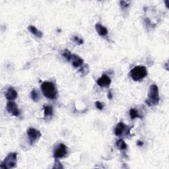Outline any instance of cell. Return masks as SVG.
Wrapping results in <instances>:
<instances>
[{
	"label": "cell",
	"instance_id": "6da1fadb",
	"mask_svg": "<svg viewBox=\"0 0 169 169\" xmlns=\"http://www.w3.org/2000/svg\"><path fill=\"white\" fill-rule=\"evenodd\" d=\"M41 90L46 97L50 99H56L57 98L56 88L52 82L44 81L41 84Z\"/></svg>",
	"mask_w": 169,
	"mask_h": 169
},
{
	"label": "cell",
	"instance_id": "7a4b0ae2",
	"mask_svg": "<svg viewBox=\"0 0 169 169\" xmlns=\"http://www.w3.org/2000/svg\"><path fill=\"white\" fill-rule=\"evenodd\" d=\"M160 100L159 88L156 84H153L150 86L149 91L148 93V99H146L145 102L148 106H151L153 105H157Z\"/></svg>",
	"mask_w": 169,
	"mask_h": 169
},
{
	"label": "cell",
	"instance_id": "3957f363",
	"mask_svg": "<svg viewBox=\"0 0 169 169\" xmlns=\"http://www.w3.org/2000/svg\"><path fill=\"white\" fill-rule=\"evenodd\" d=\"M130 77L135 81H139L147 76V69L145 66L138 65L134 67L129 73Z\"/></svg>",
	"mask_w": 169,
	"mask_h": 169
},
{
	"label": "cell",
	"instance_id": "277c9868",
	"mask_svg": "<svg viewBox=\"0 0 169 169\" xmlns=\"http://www.w3.org/2000/svg\"><path fill=\"white\" fill-rule=\"evenodd\" d=\"M17 153H10L1 163L0 168L3 169H9L15 167L16 164H17Z\"/></svg>",
	"mask_w": 169,
	"mask_h": 169
},
{
	"label": "cell",
	"instance_id": "5b68a950",
	"mask_svg": "<svg viewBox=\"0 0 169 169\" xmlns=\"http://www.w3.org/2000/svg\"><path fill=\"white\" fill-rule=\"evenodd\" d=\"M27 135H28L29 141L31 144L36 142L42 136L39 130L33 128V127H31L27 130Z\"/></svg>",
	"mask_w": 169,
	"mask_h": 169
},
{
	"label": "cell",
	"instance_id": "8992f818",
	"mask_svg": "<svg viewBox=\"0 0 169 169\" xmlns=\"http://www.w3.org/2000/svg\"><path fill=\"white\" fill-rule=\"evenodd\" d=\"M67 154V147L63 144L60 143L58 147L54 151V157L55 159H60L65 157Z\"/></svg>",
	"mask_w": 169,
	"mask_h": 169
},
{
	"label": "cell",
	"instance_id": "52a82bcc",
	"mask_svg": "<svg viewBox=\"0 0 169 169\" xmlns=\"http://www.w3.org/2000/svg\"><path fill=\"white\" fill-rule=\"evenodd\" d=\"M132 129V127L129 128H127V126H126L123 122L118 123L115 127L114 129V134L116 136L120 137L124 134V132L126 133V136L129 135L130 129Z\"/></svg>",
	"mask_w": 169,
	"mask_h": 169
},
{
	"label": "cell",
	"instance_id": "ba28073f",
	"mask_svg": "<svg viewBox=\"0 0 169 169\" xmlns=\"http://www.w3.org/2000/svg\"><path fill=\"white\" fill-rule=\"evenodd\" d=\"M6 109L8 111V112H10L15 116H18L20 114V111L18 108L17 104L12 100H9L6 105Z\"/></svg>",
	"mask_w": 169,
	"mask_h": 169
},
{
	"label": "cell",
	"instance_id": "9c48e42d",
	"mask_svg": "<svg viewBox=\"0 0 169 169\" xmlns=\"http://www.w3.org/2000/svg\"><path fill=\"white\" fill-rule=\"evenodd\" d=\"M97 83L101 87H108L111 83V79L108 75H103L97 80Z\"/></svg>",
	"mask_w": 169,
	"mask_h": 169
},
{
	"label": "cell",
	"instance_id": "30bf717a",
	"mask_svg": "<svg viewBox=\"0 0 169 169\" xmlns=\"http://www.w3.org/2000/svg\"><path fill=\"white\" fill-rule=\"evenodd\" d=\"M71 61H72V65L75 68L81 67L83 63V59L76 54H72Z\"/></svg>",
	"mask_w": 169,
	"mask_h": 169
},
{
	"label": "cell",
	"instance_id": "8fae6325",
	"mask_svg": "<svg viewBox=\"0 0 169 169\" xmlns=\"http://www.w3.org/2000/svg\"><path fill=\"white\" fill-rule=\"evenodd\" d=\"M5 97L8 100H13L17 97V93L12 87H9L7 91L5 93Z\"/></svg>",
	"mask_w": 169,
	"mask_h": 169
},
{
	"label": "cell",
	"instance_id": "7c38bea8",
	"mask_svg": "<svg viewBox=\"0 0 169 169\" xmlns=\"http://www.w3.org/2000/svg\"><path fill=\"white\" fill-rule=\"evenodd\" d=\"M95 29H96V30H97L98 34H99L100 36H106L108 35V29H107L106 27L102 26V25H100L99 23L96 24L95 25Z\"/></svg>",
	"mask_w": 169,
	"mask_h": 169
},
{
	"label": "cell",
	"instance_id": "4fadbf2b",
	"mask_svg": "<svg viewBox=\"0 0 169 169\" xmlns=\"http://www.w3.org/2000/svg\"><path fill=\"white\" fill-rule=\"evenodd\" d=\"M28 29L31 33H33L34 35L37 36L38 38H41L43 36V33L42 32L36 29L35 26H33V25H30V26L28 27Z\"/></svg>",
	"mask_w": 169,
	"mask_h": 169
},
{
	"label": "cell",
	"instance_id": "5bb4252c",
	"mask_svg": "<svg viewBox=\"0 0 169 169\" xmlns=\"http://www.w3.org/2000/svg\"><path fill=\"white\" fill-rule=\"evenodd\" d=\"M53 114V108L50 105H44V114L45 117L51 116Z\"/></svg>",
	"mask_w": 169,
	"mask_h": 169
},
{
	"label": "cell",
	"instance_id": "9a60e30c",
	"mask_svg": "<svg viewBox=\"0 0 169 169\" xmlns=\"http://www.w3.org/2000/svg\"><path fill=\"white\" fill-rule=\"evenodd\" d=\"M116 146H117V147L120 150L126 149L127 147V145H126V143H125V141L122 139H120L118 141H117V142H116Z\"/></svg>",
	"mask_w": 169,
	"mask_h": 169
},
{
	"label": "cell",
	"instance_id": "2e32d148",
	"mask_svg": "<svg viewBox=\"0 0 169 169\" xmlns=\"http://www.w3.org/2000/svg\"><path fill=\"white\" fill-rule=\"evenodd\" d=\"M31 99L34 100L35 102H38V100L40 99V95L38 94V91H36V89L32 90L31 93Z\"/></svg>",
	"mask_w": 169,
	"mask_h": 169
},
{
	"label": "cell",
	"instance_id": "e0dca14e",
	"mask_svg": "<svg viewBox=\"0 0 169 169\" xmlns=\"http://www.w3.org/2000/svg\"><path fill=\"white\" fill-rule=\"evenodd\" d=\"M62 56L64 57V58L67 60V61H71V59H72V54L71 53V52L69 50L65 49L63 50V53H62Z\"/></svg>",
	"mask_w": 169,
	"mask_h": 169
},
{
	"label": "cell",
	"instance_id": "ac0fdd59",
	"mask_svg": "<svg viewBox=\"0 0 169 169\" xmlns=\"http://www.w3.org/2000/svg\"><path fill=\"white\" fill-rule=\"evenodd\" d=\"M129 116H130V118H131L132 119H135V118L139 117V115L138 114V112L134 108L130 109Z\"/></svg>",
	"mask_w": 169,
	"mask_h": 169
},
{
	"label": "cell",
	"instance_id": "d6986e66",
	"mask_svg": "<svg viewBox=\"0 0 169 169\" xmlns=\"http://www.w3.org/2000/svg\"><path fill=\"white\" fill-rule=\"evenodd\" d=\"M54 168H63V166L61 165L60 163V161H59L58 159H55V163L54 166H53Z\"/></svg>",
	"mask_w": 169,
	"mask_h": 169
},
{
	"label": "cell",
	"instance_id": "ffe728a7",
	"mask_svg": "<svg viewBox=\"0 0 169 169\" xmlns=\"http://www.w3.org/2000/svg\"><path fill=\"white\" fill-rule=\"evenodd\" d=\"M73 40H74V42H75L77 43V44H83L84 41L83 39H81V38H79V37H77V36H74V38H73Z\"/></svg>",
	"mask_w": 169,
	"mask_h": 169
},
{
	"label": "cell",
	"instance_id": "44dd1931",
	"mask_svg": "<svg viewBox=\"0 0 169 169\" xmlns=\"http://www.w3.org/2000/svg\"><path fill=\"white\" fill-rule=\"evenodd\" d=\"M95 105H96V107H97L99 110H102L103 109V107H104L103 104H102V102H100V101L96 102Z\"/></svg>",
	"mask_w": 169,
	"mask_h": 169
},
{
	"label": "cell",
	"instance_id": "7402d4cb",
	"mask_svg": "<svg viewBox=\"0 0 169 169\" xmlns=\"http://www.w3.org/2000/svg\"><path fill=\"white\" fill-rule=\"evenodd\" d=\"M129 3V1H120V5L122 7H128Z\"/></svg>",
	"mask_w": 169,
	"mask_h": 169
},
{
	"label": "cell",
	"instance_id": "603a6c76",
	"mask_svg": "<svg viewBox=\"0 0 169 169\" xmlns=\"http://www.w3.org/2000/svg\"><path fill=\"white\" fill-rule=\"evenodd\" d=\"M108 99H110V100L112 99V93L110 90L108 93Z\"/></svg>",
	"mask_w": 169,
	"mask_h": 169
},
{
	"label": "cell",
	"instance_id": "cb8c5ba5",
	"mask_svg": "<svg viewBox=\"0 0 169 169\" xmlns=\"http://www.w3.org/2000/svg\"><path fill=\"white\" fill-rule=\"evenodd\" d=\"M137 144H138V146H140V147H141V146L143 145V141H138Z\"/></svg>",
	"mask_w": 169,
	"mask_h": 169
},
{
	"label": "cell",
	"instance_id": "d4e9b609",
	"mask_svg": "<svg viewBox=\"0 0 169 169\" xmlns=\"http://www.w3.org/2000/svg\"><path fill=\"white\" fill-rule=\"evenodd\" d=\"M168 1H165L166 5V7H168Z\"/></svg>",
	"mask_w": 169,
	"mask_h": 169
}]
</instances>
